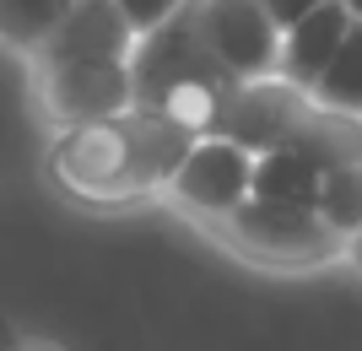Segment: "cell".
Wrapping results in <instances>:
<instances>
[{"mask_svg": "<svg viewBox=\"0 0 362 351\" xmlns=\"http://www.w3.org/2000/svg\"><path fill=\"white\" fill-rule=\"evenodd\" d=\"M200 136L179 130L163 114L146 108H124L114 119L76 124L60 130L54 152H49V173L65 195L92 200V206H124V200H151L163 195L168 179L179 173L184 152Z\"/></svg>", "mask_w": 362, "mask_h": 351, "instance_id": "cell-1", "label": "cell"}, {"mask_svg": "<svg viewBox=\"0 0 362 351\" xmlns=\"http://www.w3.org/2000/svg\"><path fill=\"white\" fill-rule=\"evenodd\" d=\"M130 81H136V108L163 114L189 136H206L216 119L222 97L238 81L222 71L211 54L206 32H200L195 0H184V11H173L163 28H151L130 49Z\"/></svg>", "mask_w": 362, "mask_h": 351, "instance_id": "cell-2", "label": "cell"}, {"mask_svg": "<svg viewBox=\"0 0 362 351\" xmlns=\"http://www.w3.org/2000/svg\"><path fill=\"white\" fill-rule=\"evenodd\" d=\"M211 232L233 254L265 270H314L346 254V244L319 222V211H292V206H265V200H243L238 211L211 222Z\"/></svg>", "mask_w": 362, "mask_h": 351, "instance_id": "cell-3", "label": "cell"}, {"mask_svg": "<svg viewBox=\"0 0 362 351\" xmlns=\"http://www.w3.org/2000/svg\"><path fill=\"white\" fill-rule=\"evenodd\" d=\"M33 71H38V108L60 130L136 108L130 60H33Z\"/></svg>", "mask_w": 362, "mask_h": 351, "instance_id": "cell-4", "label": "cell"}, {"mask_svg": "<svg viewBox=\"0 0 362 351\" xmlns=\"http://www.w3.org/2000/svg\"><path fill=\"white\" fill-rule=\"evenodd\" d=\"M308 108H314V97L303 87H292L287 76H255V81H238L222 97L206 136H222L233 146H243L249 157H265V152H281L298 136Z\"/></svg>", "mask_w": 362, "mask_h": 351, "instance_id": "cell-5", "label": "cell"}, {"mask_svg": "<svg viewBox=\"0 0 362 351\" xmlns=\"http://www.w3.org/2000/svg\"><path fill=\"white\" fill-rule=\"evenodd\" d=\"M255 189V157L233 146L222 136H200L189 152H184L179 173L168 179L163 195L189 216H206V222H222L227 211H238Z\"/></svg>", "mask_w": 362, "mask_h": 351, "instance_id": "cell-6", "label": "cell"}, {"mask_svg": "<svg viewBox=\"0 0 362 351\" xmlns=\"http://www.w3.org/2000/svg\"><path fill=\"white\" fill-rule=\"evenodd\" d=\"M200 32L211 54L222 60V71L233 81L276 76L281 65V28L271 22V11L259 0H195Z\"/></svg>", "mask_w": 362, "mask_h": 351, "instance_id": "cell-7", "label": "cell"}, {"mask_svg": "<svg viewBox=\"0 0 362 351\" xmlns=\"http://www.w3.org/2000/svg\"><path fill=\"white\" fill-rule=\"evenodd\" d=\"M130 49L136 28L114 11V0H71L65 22L33 60H130Z\"/></svg>", "mask_w": 362, "mask_h": 351, "instance_id": "cell-8", "label": "cell"}, {"mask_svg": "<svg viewBox=\"0 0 362 351\" xmlns=\"http://www.w3.org/2000/svg\"><path fill=\"white\" fill-rule=\"evenodd\" d=\"M351 28V11L346 6H335V0H325L319 11L298 16L287 32H281V65H276V76H287L292 87L314 92V81L325 76V65L335 60V49H341V38H346Z\"/></svg>", "mask_w": 362, "mask_h": 351, "instance_id": "cell-9", "label": "cell"}, {"mask_svg": "<svg viewBox=\"0 0 362 351\" xmlns=\"http://www.w3.org/2000/svg\"><path fill=\"white\" fill-rule=\"evenodd\" d=\"M287 152H298L303 162H314L319 173L362 162V114H341V108H308L298 124V136L287 141Z\"/></svg>", "mask_w": 362, "mask_h": 351, "instance_id": "cell-10", "label": "cell"}, {"mask_svg": "<svg viewBox=\"0 0 362 351\" xmlns=\"http://www.w3.org/2000/svg\"><path fill=\"white\" fill-rule=\"evenodd\" d=\"M319 179L325 173L314 168V162H303L298 152H265L255 157V189H249V200H265V206H292V211H314L319 200Z\"/></svg>", "mask_w": 362, "mask_h": 351, "instance_id": "cell-11", "label": "cell"}, {"mask_svg": "<svg viewBox=\"0 0 362 351\" xmlns=\"http://www.w3.org/2000/svg\"><path fill=\"white\" fill-rule=\"evenodd\" d=\"M65 11H71V0H0V44L33 60L54 38Z\"/></svg>", "mask_w": 362, "mask_h": 351, "instance_id": "cell-12", "label": "cell"}, {"mask_svg": "<svg viewBox=\"0 0 362 351\" xmlns=\"http://www.w3.org/2000/svg\"><path fill=\"white\" fill-rule=\"evenodd\" d=\"M319 108H341V114H362V22H351L335 60L325 65V76L308 92Z\"/></svg>", "mask_w": 362, "mask_h": 351, "instance_id": "cell-13", "label": "cell"}, {"mask_svg": "<svg viewBox=\"0 0 362 351\" xmlns=\"http://www.w3.org/2000/svg\"><path fill=\"white\" fill-rule=\"evenodd\" d=\"M319 222L341 238V244H351L362 232V162H346V168H330L325 179H319V200H314Z\"/></svg>", "mask_w": 362, "mask_h": 351, "instance_id": "cell-14", "label": "cell"}, {"mask_svg": "<svg viewBox=\"0 0 362 351\" xmlns=\"http://www.w3.org/2000/svg\"><path fill=\"white\" fill-rule=\"evenodd\" d=\"M114 11L136 28V38L141 32H151V28H163L173 11H184V0H114Z\"/></svg>", "mask_w": 362, "mask_h": 351, "instance_id": "cell-15", "label": "cell"}, {"mask_svg": "<svg viewBox=\"0 0 362 351\" xmlns=\"http://www.w3.org/2000/svg\"><path fill=\"white\" fill-rule=\"evenodd\" d=\"M259 6H265V11H271V22H276V28L287 32L292 22H298V16L319 11V6H325V0H259Z\"/></svg>", "mask_w": 362, "mask_h": 351, "instance_id": "cell-16", "label": "cell"}, {"mask_svg": "<svg viewBox=\"0 0 362 351\" xmlns=\"http://www.w3.org/2000/svg\"><path fill=\"white\" fill-rule=\"evenodd\" d=\"M346 260H351V265H357V270H362V232H357V238H351V244H346Z\"/></svg>", "mask_w": 362, "mask_h": 351, "instance_id": "cell-17", "label": "cell"}, {"mask_svg": "<svg viewBox=\"0 0 362 351\" xmlns=\"http://www.w3.org/2000/svg\"><path fill=\"white\" fill-rule=\"evenodd\" d=\"M335 6H346V11H351V22H362V0H335Z\"/></svg>", "mask_w": 362, "mask_h": 351, "instance_id": "cell-18", "label": "cell"}]
</instances>
